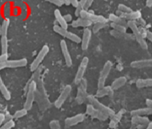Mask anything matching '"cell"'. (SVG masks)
<instances>
[{
  "instance_id": "1",
  "label": "cell",
  "mask_w": 152,
  "mask_h": 129,
  "mask_svg": "<svg viewBox=\"0 0 152 129\" xmlns=\"http://www.w3.org/2000/svg\"><path fill=\"white\" fill-rule=\"evenodd\" d=\"M87 100L90 102V104L92 105L94 108L104 113L109 117H112L115 114V111L112 109L100 102L96 96L88 95L87 96Z\"/></svg>"
},
{
  "instance_id": "2",
  "label": "cell",
  "mask_w": 152,
  "mask_h": 129,
  "mask_svg": "<svg viewBox=\"0 0 152 129\" xmlns=\"http://www.w3.org/2000/svg\"><path fill=\"white\" fill-rule=\"evenodd\" d=\"M37 89V83L36 81L32 80L29 84L26 96V100L24 104V108L28 111L31 110L33 106L36 97Z\"/></svg>"
},
{
  "instance_id": "3",
  "label": "cell",
  "mask_w": 152,
  "mask_h": 129,
  "mask_svg": "<svg viewBox=\"0 0 152 129\" xmlns=\"http://www.w3.org/2000/svg\"><path fill=\"white\" fill-rule=\"evenodd\" d=\"M127 27H129L133 33V36L142 49L146 50L148 48V45L146 41L144 40L142 34L138 28L135 21H128Z\"/></svg>"
},
{
  "instance_id": "4",
  "label": "cell",
  "mask_w": 152,
  "mask_h": 129,
  "mask_svg": "<svg viewBox=\"0 0 152 129\" xmlns=\"http://www.w3.org/2000/svg\"><path fill=\"white\" fill-rule=\"evenodd\" d=\"M49 51H50V48L47 45H44L42 47V48L38 52L35 58L31 64L30 69L31 71L35 72L40 67L41 64L42 63L45 57L47 56V55L49 53Z\"/></svg>"
},
{
  "instance_id": "5",
  "label": "cell",
  "mask_w": 152,
  "mask_h": 129,
  "mask_svg": "<svg viewBox=\"0 0 152 129\" xmlns=\"http://www.w3.org/2000/svg\"><path fill=\"white\" fill-rule=\"evenodd\" d=\"M53 31L58 34V35L75 43H81V38L75 34V33L67 31V29H65L60 27L58 25H55L53 26Z\"/></svg>"
},
{
  "instance_id": "6",
  "label": "cell",
  "mask_w": 152,
  "mask_h": 129,
  "mask_svg": "<svg viewBox=\"0 0 152 129\" xmlns=\"http://www.w3.org/2000/svg\"><path fill=\"white\" fill-rule=\"evenodd\" d=\"M28 60L25 58L15 60H8L0 63V70L6 68H18L25 67L27 65Z\"/></svg>"
},
{
  "instance_id": "7",
  "label": "cell",
  "mask_w": 152,
  "mask_h": 129,
  "mask_svg": "<svg viewBox=\"0 0 152 129\" xmlns=\"http://www.w3.org/2000/svg\"><path fill=\"white\" fill-rule=\"evenodd\" d=\"M112 67H113V64L110 60L107 61L104 64L102 71L100 72V76L98 80V83H97L98 89H102L105 86L106 79L107 78L111 71Z\"/></svg>"
},
{
  "instance_id": "8",
  "label": "cell",
  "mask_w": 152,
  "mask_h": 129,
  "mask_svg": "<svg viewBox=\"0 0 152 129\" xmlns=\"http://www.w3.org/2000/svg\"><path fill=\"white\" fill-rule=\"evenodd\" d=\"M89 63V59L87 56H85L81 60L80 65L78 67V70L76 74L74 82L76 84H79L81 81L84 79V75L86 74V70L87 69Z\"/></svg>"
},
{
  "instance_id": "9",
  "label": "cell",
  "mask_w": 152,
  "mask_h": 129,
  "mask_svg": "<svg viewBox=\"0 0 152 129\" xmlns=\"http://www.w3.org/2000/svg\"><path fill=\"white\" fill-rule=\"evenodd\" d=\"M80 18L87 19L93 23H107V20L106 18L101 15H97L90 11L83 10L80 13Z\"/></svg>"
},
{
  "instance_id": "10",
  "label": "cell",
  "mask_w": 152,
  "mask_h": 129,
  "mask_svg": "<svg viewBox=\"0 0 152 129\" xmlns=\"http://www.w3.org/2000/svg\"><path fill=\"white\" fill-rule=\"evenodd\" d=\"M72 92L70 85H66L54 102V106L57 108H60L67 99Z\"/></svg>"
},
{
  "instance_id": "11",
  "label": "cell",
  "mask_w": 152,
  "mask_h": 129,
  "mask_svg": "<svg viewBox=\"0 0 152 129\" xmlns=\"http://www.w3.org/2000/svg\"><path fill=\"white\" fill-rule=\"evenodd\" d=\"M87 81L84 78L81 82L79 84V86L77 90V101L79 104L83 103L86 99H87Z\"/></svg>"
},
{
  "instance_id": "12",
  "label": "cell",
  "mask_w": 152,
  "mask_h": 129,
  "mask_svg": "<svg viewBox=\"0 0 152 129\" xmlns=\"http://www.w3.org/2000/svg\"><path fill=\"white\" fill-rule=\"evenodd\" d=\"M86 112L88 115H89L91 117L97 118L101 121H106L109 118V117L107 115H106L104 113L102 112L99 110L97 109L96 108H94L91 104H88L87 106Z\"/></svg>"
},
{
  "instance_id": "13",
  "label": "cell",
  "mask_w": 152,
  "mask_h": 129,
  "mask_svg": "<svg viewBox=\"0 0 152 129\" xmlns=\"http://www.w3.org/2000/svg\"><path fill=\"white\" fill-rule=\"evenodd\" d=\"M60 48L61 50V53L63 54L66 64L68 67H70L72 65V59L69 52L67 43L64 40H62L60 41Z\"/></svg>"
},
{
  "instance_id": "14",
  "label": "cell",
  "mask_w": 152,
  "mask_h": 129,
  "mask_svg": "<svg viewBox=\"0 0 152 129\" xmlns=\"http://www.w3.org/2000/svg\"><path fill=\"white\" fill-rule=\"evenodd\" d=\"M116 15L120 16L122 19L126 20H128V21H135V20L139 19L141 18L142 14L139 11H135V12H131L129 13H122L118 10L116 12Z\"/></svg>"
},
{
  "instance_id": "15",
  "label": "cell",
  "mask_w": 152,
  "mask_h": 129,
  "mask_svg": "<svg viewBox=\"0 0 152 129\" xmlns=\"http://www.w3.org/2000/svg\"><path fill=\"white\" fill-rule=\"evenodd\" d=\"M131 67L133 68L142 69L152 67V59H141L132 61L131 63Z\"/></svg>"
},
{
  "instance_id": "16",
  "label": "cell",
  "mask_w": 152,
  "mask_h": 129,
  "mask_svg": "<svg viewBox=\"0 0 152 129\" xmlns=\"http://www.w3.org/2000/svg\"><path fill=\"white\" fill-rule=\"evenodd\" d=\"M92 36V31L87 28H85L81 38V48L83 50H87L88 48Z\"/></svg>"
},
{
  "instance_id": "17",
  "label": "cell",
  "mask_w": 152,
  "mask_h": 129,
  "mask_svg": "<svg viewBox=\"0 0 152 129\" xmlns=\"http://www.w3.org/2000/svg\"><path fill=\"white\" fill-rule=\"evenodd\" d=\"M84 118H85V117L84 114H78L74 116L66 118L64 122L66 126L72 127L82 122L84 120Z\"/></svg>"
},
{
  "instance_id": "18",
  "label": "cell",
  "mask_w": 152,
  "mask_h": 129,
  "mask_svg": "<svg viewBox=\"0 0 152 129\" xmlns=\"http://www.w3.org/2000/svg\"><path fill=\"white\" fill-rule=\"evenodd\" d=\"M93 23L90 21L83 19L81 18H78L77 20H75L72 22V26L73 28H78V27H84L85 28H87L88 27L92 25Z\"/></svg>"
},
{
  "instance_id": "19",
  "label": "cell",
  "mask_w": 152,
  "mask_h": 129,
  "mask_svg": "<svg viewBox=\"0 0 152 129\" xmlns=\"http://www.w3.org/2000/svg\"><path fill=\"white\" fill-rule=\"evenodd\" d=\"M54 15L55 16V18L58 22V25L60 27H61L63 29H67L68 28V23L66 22L64 16L62 15L61 12L58 9H56L54 12Z\"/></svg>"
},
{
  "instance_id": "20",
  "label": "cell",
  "mask_w": 152,
  "mask_h": 129,
  "mask_svg": "<svg viewBox=\"0 0 152 129\" xmlns=\"http://www.w3.org/2000/svg\"><path fill=\"white\" fill-rule=\"evenodd\" d=\"M113 90L111 86H104V87L98 89L96 94V97H102L106 96H113Z\"/></svg>"
},
{
  "instance_id": "21",
  "label": "cell",
  "mask_w": 152,
  "mask_h": 129,
  "mask_svg": "<svg viewBox=\"0 0 152 129\" xmlns=\"http://www.w3.org/2000/svg\"><path fill=\"white\" fill-rule=\"evenodd\" d=\"M131 115L134 116H145L148 115H152V109L150 108H142L137 109H134L131 112Z\"/></svg>"
},
{
  "instance_id": "22",
  "label": "cell",
  "mask_w": 152,
  "mask_h": 129,
  "mask_svg": "<svg viewBox=\"0 0 152 129\" xmlns=\"http://www.w3.org/2000/svg\"><path fill=\"white\" fill-rule=\"evenodd\" d=\"M0 92L6 100H10L11 99V93L4 84L1 75H0Z\"/></svg>"
},
{
  "instance_id": "23",
  "label": "cell",
  "mask_w": 152,
  "mask_h": 129,
  "mask_svg": "<svg viewBox=\"0 0 152 129\" xmlns=\"http://www.w3.org/2000/svg\"><path fill=\"white\" fill-rule=\"evenodd\" d=\"M131 122L139 125H147L150 122V120L148 118L144 116H134L131 119Z\"/></svg>"
},
{
  "instance_id": "24",
  "label": "cell",
  "mask_w": 152,
  "mask_h": 129,
  "mask_svg": "<svg viewBox=\"0 0 152 129\" xmlns=\"http://www.w3.org/2000/svg\"><path fill=\"white\" fill-rule=\"evenodd\" d=\"M127 83V78L125 77H120L113 81L112 84V88L113 90H118L124 86Z\"/></svg>"
},
{
  "instance_id": "25",
  "label": "cell",
  "mask_w": 152,
  "mask_h": 129,
  "mask_svg": "<svg viewBox=\"0 0 152 129\" xmlns=\"http://www.w3.org/2000/svg\"><path fill=\"white\" fill-rule=\"evenodd\" d=\"M109 20L110 21H111V22H112V23L121 25L124 26L127 28V22H126V21L122 19L120 16L116 15V14H113V13L110 14L109 16Z\"/></svg>"
},
{
  "instance_id": "26",
  "label": "cell",
  "mask_w": 152,
  "mask_h": 129,
  "mask_svg": "<svg viewBox=\"0 0 152 129\" xmlns=\"http://www.w3.org/2000/svg\"><path fill=\"white\" fill-rule=\"evenodd\" d=\"M136 86L139 89L152 87V78L145 79H138L136 81Z\"/></svg>"
},
{
  "instance_id": "27",
  "label": "cell",
  "mask_w": 152,
  "mask_h": 129,
  "mask_svg": "<svg viewBox=\"0 0 152 129\" xmlns=\"http://www.w3.org/2000/svg\"><path fill=\"white\" fill-rule=\"evenodd\" d=\"M122 115H123V111H119L118 114H115L112 117V119L110 120V122L109 123V127L112 128H115L116 125L119 123V122L120 121L122 117Z\"/></svg>"
},
{
  "instance_id": "28",
  "label": "cell",
  "mask_w": 152,
  "mask_h": 129,
  "mask_svg": "<svg viewBox=\"0 0 152 129\" xmlns=\"http://www.w3.org/2000/svg\"><path fill=\"white\" fill-rule=\"evenodd\" d=\"M110 34L112 36L115 37V38H124L126 40H131L134 39V37L133 35H131L128 33H122V32H119L116 31L112 30L110 31Z\"/></svg>"
},
{
  "instance_id": "29",
  "label": "cell",
  "mask_w": 152,
  "mask_h": 129,
  "mask_svg": "<svg viewBox=\"0 0 152 129\" xmlns=\"http://www.w3.org/2000/svg\"><path fill=\"white\" fill-rule=\"evenodd\" d=\"M10 20L8 18H6L3 20L1 26H0V35L3 36H7L8 28L10 25Z\"/></svg>"
},
{
  "instance_id": "30",
  "label": "cell",
  "mask_w": 152,
  "mask_h": 129,
  "mask_svg": "<svg viewBox=\"0 0 152 129\" xmlns=\"http://www.w3.org/2000/svg\"><path fill=\"white\" fill-rule=\"evenodd\" d=\"M1 53H8L9 41L7 36H3L1 38Z\"/></svg>"
},
{
  "instance_id": "31",
  "label": "cell",
  "mask_w": 152,
  "mask_h": 129,
  "mask_svg": "<svg viewBox=\"0 0 152 129\" xmlns=\"http://www.w3.org/2000/svg\"><path fill=\"white\" fill-rule=\"evenodd\" d=\"M110 26L113 29V30L119 32H122V33H126V27L122 26L121 25L116 24L111 22L110 23Z\"/></svg>"
},
{
  "instance_id": "32",
  "label": "cell",
  "mask_w": 152,
  "mask_h": 129,
  "mask_svg": "<svg viewBox=\"0 0 152 129\" xmlns=\"http://www.w3.org/2000/svg\"><path fill=\"white\" fill-rule=\"evenodd\" d=\"M85 3H86V0H81V1H79V4L77 6V7L76 8V10L75 12V16H77V17L80 16L81 12L84 10Z\"/></svg>"
},
{
  "instance_id": "33",
  "label": "cell",
  "mask_w": 152,
  "mask_h": 129,
  "mask_svg": "<svg viewBox=\"0 0 152 129\" xmlns=\"http://www.w3.org/2000/svg\"><path fill=\"white\" fill-rule=\"evenodd\" d=\"M107 25V23H94L93 27V32L96 34L99 32L102 29L104 28Z\"/></svg>"
},
{
  "instance_id": "34",
  "label": "cell",
  "mask_w": 152,
  "mask_h": 129,
  "mask_svg": "<svg viewBox=\"0 0 152 129\" xmlns=\"http://www.w3.org/2000/svg\"><path fill=\"white\" fill-rule=\"evenodd\" d=\"M15 126V122L13 119L6 121L1 127L0 129H12Z\"/></svg>"
},
{
  "instance_id": "35",
  "label": "cell",
  "mask_w": 152,
  "mask_h": 129,
  "mask_svg": "<svg viewBox=\"0 0 152 129\" xmlns=\"http://www.w3.org/2000/svg\"><path fill=\"white\" fill-rule=\"evenodd\" d=\"M28 110H26L25 108H22L20 110L17 111L13 115V118H22L23 117H25V115H26V114H28Z\"/></svg>"
},
{
  "instance_id": "36",
  "label": "cell",
  "mask_w": 152,
  "mask_h": 129,
  "mask_svg": "<svg viewBox=\"0 0 152 129\" xmlns=\"http://www.w3.org/2000/svg\"><path fill=\"white\" fill-rule=\"evenodd\" d=\"M118 10H119L120 12H121L122 13H125L132 12V10L131 8L126 6L124 4H119L118 5Z\"/></svg>"
},
{
  "instance_id": "37",
  "label": "cell",
  "mask_w": 152,
  "mask_h": 129,
  "mask_svg": "<svg viewBox=\"0 0 152 129\" xmlns=\"http://www.w3.org/2000/svg\"><path fill=\"white\" fill-rule=\"evenodd\" d=\"M50 127L51 129H61L60 124L57 120H53L50 122Z\"/></svg>"
},
{
  "instance_id": "38",
  "label": "cell",
  "mask_w": 152,
  "mask_h": 129,
  "mask_svg": "<svg viewBox=\"0 0 152 129\" xmlns=\"http://www.w3.org/2000/svg\"><path fill=\"white\" fill-rule=\"evenodd\" d=\"M48 2L57 7H61L63 5H64L63 0H53V1H49Z\"/></svg>"
},
{
  "instance_id": "39",
  "label": "cell",
  "mask_w": 152,
  "mask_h": 129,
  "mask_svg": "<svg viewBox=\"0 0 152 129\" xmlns=\"http://www.w3.org/2000/svg\"><path fill=\"white\" fill-rule=\"evenodd\" d=\"M8 53H1L0 54V63L8 60Z\"/></svg>"
},
{
  "instance_id": "40",
  "label": "cell",
  "mask_w": 152,
  "mask_h": 129,
  "mask_svg": "<svg viewBox=\"0 0 152 129\" xmlns=\"http://www.w3.org/2000/svg\"><path fill=\"white\" fill-rule=\"evenodd\" d=\"M93 3V1H92V0H87V1L86 0V3L84 5V10L88 11L90 7L92 6Z\"/></svg>"
},
{
  "instance_id": "41",
  "label": "cell",
  "mask_w": 152,
  "mask_h": 129,
  "mask_svg": "<svg viewBox=\"0 0 152 129\" xmlns=\"http://www.w3.org/2000/svg\"><path fill=\"white\" fill-rule=\"evenodd\" d=\"M145 37L150 42L152 43V32L151 31L149 30H147L145 31Z\"/></svg>"
},
{
  "instance_id": "42",
  "label": "cell",
  "mask_w": 152,
  "mask_h": 129,
  "mask_svg": "<svg viewBox=\"0 0 152 129\" xmlns=\"http://www.w3.org/2000/svg\"><path fill=\"white\" fill-rule=\"evenodd\" d=\"M6 119V117L4 114H0V127H1Z\"/></svg>"
},
{
  "instance_id": "43",
  "label": "cell",
  "mask_w": 152,
  "mask_h": 129,
  "mask_svg": "<svg viewBox=\"0 0 152 129\" xmlns=\"http://www.w3.org/2000/svg\"><path fill=\"white\" fill-rule=\"evenodd\" d=\"M64 18L66 21V22L68 23L69 22H70L72 21V16L70 14H66L64 16Z\"/></svg>"
},
{
  "instance_id": "44",
  "label": "cell",
  "mask_w": 152,
  "mask_h": 129,
  "mask_svg": "<svg viewBox=\"0 0 152 129\" xmlns=\"http://www.w3.org/2000/svg\"><path fill=\"white\" fill-rule=\"evenodd\" d=\"M145 104L148 108H150L152 109V99H147L145 100Z\"/></svg>"
},
{
  "instance_id": "45",
  "label": "cell",
  "mask_w": 152,
  "mask_h": 129,
  "mask_svg": "<svg viewBox=\"0 0 152 129\" xmlns=\"http://www.w3.org/2000/svg\"><path fill=\"white\" fill-rule=\"evenodd\" d=\"M78 4H79V1H77V0H73V1H71V5L75 8L77 7Z\"/></svg>"
},
{
  "instance_id": "46",
  "label": "cell",
  "mask_w": 152,
  "mask_h": 129,
  "mask_svg": "<svg viewBox=\"0 0 152 129\" xmlns=\"http://www.w3.org/2000/svg\"><path fill=\"white\" fill-rule=\"evenodd\" d=\"M146 6L148 7H151L152 6V1L151 0H148L146 1Z\"/></svg>"
},
{
  "instance_id": "47",
  "label": "cell",
  "mask_w": 152,
  "mask_h": 129,
  "mask_svg": "<svg viewBox=\"0 0 152 129\" xmlns=\"http://www.w3.org/2000/svg\"><path fill=\"white\" fill-rule=\"evenodd\" d=\"M144 129H152V121H150V122L147 125Z\"/></svg>"
},
{
  "instance_id": "48",
  "label": "cell",
  "mask_w": 152,
  "mask_h": 129,
  "mask_svg": "<svg viewBox=\"0 0 152 129\" xmlns=\"http://www.w3.org/2000/svg\"><path fill=\"white\" fill-rule=\"evenodd\" d=\"M63 3H64V5H66V6H69V5H71V1H69V0H64V1H63Z\"/></svg>"
}]
</instances>
